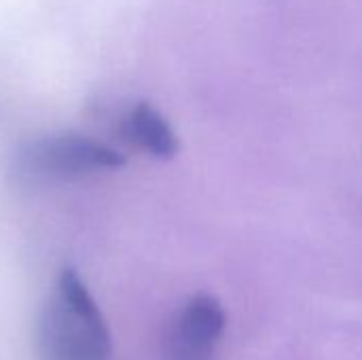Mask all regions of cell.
Wrapping results in <instances>:
<instances>
[{
	"label": "cell",
	"instance_id": "1",
	"mask_svg": "<svg viewBox=\"0 0 362 360\" xmlns=\"http://www.w3.org/2000/svg\"><path fill=\"white\" fill-rule=\"evenodd\" d=\"M38 360H112L106 320L83 278L62 269L36 329Z\"/></svg>",
	"mask_w": 362,
	"mask_h": 360
},
{
	"label": "cell",
	"instance_id": "2",
	"mask_svg": "<svg viewBox=\"0 0 362 360\" xmlns=\"http://www.w3.org/2000/svg\"><path fill=\"white\" fill-rule=\"evenodd\" d=\"M127 159L117 149L91 140L83 134H57L28 142L17 151L13 170L19 180L42 185L78 180L98 172L125 168Z\"/></svg>",
	"mask_w": 362,
	"mask_h": 360
},
{
	"label": "cell",
	"instance_id": "3",
	"mask_svg": "<svg viewBox=\"0 0 362 360\" xmlns=\"http://www.w3.org/2000/svg\"><path fill=\"white\" fill-rule=\"evenodd\" d=\"M225 310L210 295L193 297L178 314L170 339L168 360H210L225 331Z\"/></svg>",
	"mask_w": 362,
	"mask_h": 360
},
{
	"label": "cell",
	"instance_id": "4",
	"mask_svg": "<svg viewBox=\"0 0 362 360\" xmlns=\"http://www.w3.org/2000/svg\"><path fill=\"white\" fill-rule=\"evenodd\" d=\"M123 136L155 159H172L180 151V142L168 119L148 102H138L123 119Z\"/></svg>",
	"mask_w": 362,
	"mask_h": 360
}]
</instances>
